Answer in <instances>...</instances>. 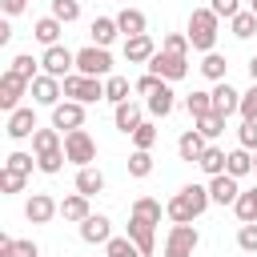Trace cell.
<instances>
[{
    "mask_svg": "<svg viewBox=\"0 0 257 257\" xmlns=\"http://www.w3.org/2000/svg\"><path fill=\"white\" fill-rule=\"evenodd\" d=\"M149 173H153V153L149 149H137L128 157V177H149Z\"/></svg>",
    "mask_w": 257,
    "mask_h": 257,
    "instance_id": "ab89813d",
    "label": "cell"
},
{
    "mask_svg": "<svg viewBox=\"0 0 257 257\" xmlns=\"http://www.w3.org/2000/svg\"><path fill=\"white\" fill-rule=\"evenodd\" d=\"M209 197H213L217 205H233V201L241 197V189H237V177H229V173H217V177H209Z\"/></svg>",
    "mask_w": 257,
    "mask_h": 257,
    "instance_id": "9a60e30c",
    "label": "cell"
},
{
    "mask_svg": "<svg viewBox=\"0 0 257 257\" xmlns=\"http://www.w3.org/2000/svg\"><path fill=\"white\" fill-rule=\"evenodd\" d=\"M225 173H229V177H237V181H241V177H249V173H253V153H249V149H233V153H229V161H225Z\"/></svg>",
    "mask_w": 257,
    "mask_h": 257,
    "instance_id": "83f0119b",
    "label": "cell"
},
{
    "mask_svg": "<svg viewBox=\"0 0 257 257\" xmlns=\"http://www.w3.org/2000/svg\"><path fill=\"white\" fill-rule=\"evenodd\" d=\"M133 217H145V221L161 225V201H153V197H137V201H133Z\"/></svg>",
    "mask_w": 257,
    "mask_h": 257,
    "instance_id": "8d00e7d4",
    "label": "cell"
},
{
    "mask_svg": "<svg viewBox=\"0 0 257 257\" xmlns=\"http://www.w3.org/2000/svg\"><path fill=\"white\" fill-rule=\"evenodd\" d=\"M104 253H108V257H145L133 237H112V241L104 245Z\"/></svg>",
    "mask_w": 257,
    "mask_h": 257,
    "instance_id": "836d02e7",
    "label": "cell"
},
{
    "mask_svg": "<svg viewBox=\"0 0 257 257\" xmlns=\"http://www.w3.org/2000/svg\"><path fill=\"white\" fill-rule=\"evenodd\" d=\"M181 193H185V197H189V205H193V209H197V217H201V213H205V209H209V201H213V197H209V185H185V189H181Z\"/></svg>",
    "mask_w": 257,
    "mask_h": 257,
    "instance_id": "60d3db41",
    "label": "cell"
},
{
    "mask_svg": "<svg viewBox=\"0 0 257 257\" xmlns=\"http://www.w3.org/2000/svg\"><path fill=\"white\" fill-rule=\"evenodd\" d=\"M40 68H44L48 76L64 80V76H72V72H76V52H68L64 44H52V48H44V56H40Z\"/></svg>",
    "mask_w": 257,
    "mask_h": 257,
    "instance_id": "5b68a950",
    "label": "cell"
},
{
    "mask_svg": "<svg viewBox=\"0 0 257 257\" xmlns=\"http://www.w3.org/2000/svg\"><path fill=\"white\" fill-rule=\"evenodd\" d=\"M145 108H149L153 116H169V112L177 108V92L169 88V80H165V84H161V88H157V92L145 100Z\"/></svg>",
    "mask_w": 257,
    "mask_h": 257,
    "instance_id": "7402d4cb",
    "label": "cell"
},
{
    "mask_svg": "<svg viewBox=\"0 0 257 257\" xmlns=\"http://www.w3.org/2000/svg\"><path fill=\"white\" fill-rule=\"evenodd\" d=\"M149 72H157V76H165V80H185V76H189V56L157 48V56L149 60Z\"/></svg>",
    "mask_w": 257,
    "mask_h": 257,
    "instance_id": "8992f818",
    "label": "cell"
},
{
    "mask_svg": "<svg viewBox=\"0 0 257 257\" xmlns=\"http://www.w3.org/2000/svg\"><path fill=\"white\" fill-rule=\"evenodd\" d=\"M76 193H84V197L104 193V173H100V169H92V165L76 169Z\"/></svg>",
    "mask_w": 257,
    "mask_h": 257,
    "instance_id": "603a6c76",
    "label": "cell"
},
{
    "mask_svg": "<svg viewBox=\"0 0 257 257\" xmlns=\"http://www.w3.org/2000/svg\"><path fill=\"white\" fill-rule=\"evenodd\" d=\"M116 28H120L124 36H141V32L149 28V20H145V12H141V8H133V4H124V8L116 12Z\"/></svg>",
    "mask_w": 257,
    "mask_h": 257,
    "instance_id": "ffe728a7",
    "label": "cell"
},
{
    "mask_svg": "<svg viewBox=\"0 0 257 257\" xmlns=\"http://www.w3.org/2000/svg\"><path fill=\"white\" fill-rule=\"evenodd\" d=\"M36 128H40V124H36V112H32V108H24V104H20L16 112H8V128H4V133H8L12 141H24V137H32Z\"/></svg>",
    "mask_w": 257,
    "mask_h": 257,
    "instance_id": "4fadbf2b",
    "label": "cell"
},
{
    "mask_svg": "<svg viewBox=\"0 0 257 257\" xmlns=\"http://www.w3.org/2000/svg\"><path fill=\"white\" fill-rule=\"evenodd\" d=\"M229 28H233L237 40H249V36L257 32V12H237V16L229 20Z\"/></svg>",
    "mask_w": 257,
    "mask_h": 257,
    "instance_id": "d6a6232c",
    "label": "cell"
},
{
    "mask_svg": "<svg viewBox=\"0 0 257 257\" xmlns=\"http://www.w3.org/2000/svg\"><path fill=\"white\" fill-rule=\"evenodd\" d=\"M128 237L141 245V253H145V257L157 249V225H153V221H145V217H133V213H128Z\"/></svg>",
    "mask_w": 257,
    "mask_h": 257,
    "instance_id": "5bb4252c",
    "label": "cell"
},
{
    "mask_svg": "<svg viewBox=\"0 0 257 257\" xmlns=\"http://www.w3.org/2000/svg\"><path fill=\"white\" fill-rule=\"evenodd\" d=\"M28 88H32V80H24V76H16V72L8 68V72L0 76V108H4V112H16V108H20V96H24Z\"/></svg>",
    "mask_w": 257,
    "mask_h": 257,
    "instance_id": "52a82bcc",
    "label": "cell"
},
{
    "mask_svg": "<svg viewBox=\"0 0 257 257\" xmlns=\"http://www.w3.org/2000/svg\"><path fill=\"white\" fill-rule=\"evenodd\" d=\"M88 213H92V209H88V197H84V193H72V197L60 201V217H64V221H76V225H80Z\"/></svg>",
    "mask_w": 257,
    "mask_h": 257,
    "instance_id": "4316f807",
    "label": "cell"
},
{
    "mask_svg": "<svg viewBox=\"0 0 257 257\" xmlns=\"http://www.w3.org/2000/svg\"><path fill=\"white\" fill-rule=\"evenodd\" d=\"M141 120H145V116H141V104H137V100H120V104H116V112H112V124H116L124 137H133Z\"/></svg>",
    "mask_w": 257,
    "mask_h": 257,
    "instance_id": "e0dca14e",
    "label": "cell"
},
{
    "mask_svg": "<svg viewBox=\"0 0 257 257\" xmlns=\"http://www.w3.org/2000/svg\"><path fill=\"white\" fill-rule=\"evenodd\" d=\"M120 4H128V0H120Z\"/></svg>",
    "mask_w": 257,
    "mask_h": 257,
    "instance_id": "94428289",
    "label": "cell"
},
{
    "mask_svg": "<svg viewBox=\"0 0 257 257\" xmlns=\"http://www.w3.org/2000/svg\"><path fill=\"white\" fill-rule=\"evenodd\" d=\"M104 257H108V253H104Z\"/></svg>",
    "mask_w": 257,
    "mask_h": 257,
    "instance_id": "6125c7cd",
    "label": "cell"
},
{
    "mask_svg": "<svg viewBox=\"0 0 257 257\" xmlns=\"http://www.w3.org/2000/svg\"><path fill=\"white\" fill-rule=\"evenodd\" d=\"M52 16H56L60 24L80 20V0H52Z\"/></svg>",
    "mask_w": 257,
    "mask_h": 257,
    "instance_id": "b9f144b4",
    "label": "cell"
},
{
    "mask_svg": "<svg viewBox=\"0 0 257 257\" xmlns=\"http://www.w3.org/2000/svg\"><path fill=\"white\" fill-rule=\"evenodd\" d=\"M88 32H92V44H100V48H108V44L120 36V28H116V16H96Z\"/></svg>",
    "mask_w": 257,
    "mask_h": 257,
    "instance_id": "cb8c5ba5",
    "label": "cell"
},
{
    "mask_svg": "<svg viewBox=\"0 0 257 257\" xmlns=\"http://www.w3.org/2000/svg\"><path fill=\"white\" fill-rule=\"evenodd\" d=\"M0 8H4V16H20L28 8V0H0Z\"/></svg>",
    "mask_w": 257,
    "mask_h": 257,
    "instance_id": "f5cc1de1",
    "label": "cell"
},
{
    "mask_svg": "<svg viewBox=\"0 0 257 257\" xmlns=\"http://www.w3.org/2000/svg\"><path fill=\"white\" fill-rule=\"evenodd\" d=\"M64 157H68L76 169H84V165L96 161V141L88 137V128H72V133H64Z\"/></svg>",
    "mask_w": 257,
    "mask_h": 257,
    "instance_id": "277c9868",
    "label": "cell"
},
{
    "mask_svg": "<svg viewBox=\"0 0 257 257\" xmlns=\"http://www.w3.org/2000/svg\"><path fill=\"white\" fill-rule=\"evenodd\" d=\"M165 245H169V249H185V253H193V249L201 245V233H197L193 221H189V225H173L169 237H165Z\"/></svg>",
    "mask_w": 257,
    "mask_h": 257,
    "instance_id": "ac0fdd59",
    "label": "cell"
},
{
    "mask_svg": "<svg viewBox=\"0 0 257 257\" xmlns=\"http://www.w3.org/2000/svg\"><path fill=\"white\" fill-rule=\"evenodd\" d=\"M253 173H257V157H253Z\"/></svg>",
    "mask_w": 257,
    "mask_h": 257,
    "instance_id": "91938a15",
    "label": "cell"
},
{
    "mask_svg": "<svg viewBox=\"0 0 257 257\" xmlns=\"http://www.w3.org/2000/svg\"><path fill=\"white\" fill-rule=\"evenodd\" d=\"M237 245H241L245 253H257V221H245V225L237 229Z\"/></svg>",
    "mask_w": 257,
    "mask_h": 257,
    "instance_id": "bcb514c9",
    "label": "cell"
},
{
    "mask_svg": "<svg viewBox=\"0 0 257 257\" xmlns=\"http://www.w3.org/2000/svg\"><path fill=\"white\" fill-rule=\"evenodd\" d=\"M64 96L68 100H80V104H92V100H104V80L100 76H64Z\"/></svg>",
    "mask_w": 257,
    "mask_h": 257,
    "instance_id": "3957f363",
    "label": "cell"
},
{
    "mask_svg": "<svg viewBox=\"0 0 257 257\" xmlns=\"http://www.w3.org/2000/svg\"><path fill=\"white\" fill-rule=\"evenodd\" d=\"M165 257H193V253H185V249H169V245H165Z\"/></svg>",
    "mask_w": 257,
    "mask_h": 257,
    "instance_id": "9f6ffc18",
    "label": "cell"
},
{
    "mask_svg": "<svg viewBox=\"0 0 257 257\" xmlns=\"http://www.w3.org/2000/svg\"><path fill=\"white\" fill-rule=\"evenodd\" d=\"M60 32H64V24L56 20V16H40L36 24H32V36L44 44V48H52V44H60Z\"/></svg>",
    "mask_w": 257,
    "mask_h": 257,
    "instance_id": "44dd1931",
    "label": "cell"
},
{
    "mask_svg": "<svg viewBox=\"0 0 257 257\" xmlns=\"http://www.w3.org/2000/svg\"><path fill=\"white\" fill-rule=\"evenodd\" d=\"M24 173H12V169H0V193L4 197H12V193H24Z\"/></svg>",
    "mask_w": 257,
    "mask_h": 257,
    "instance_id": "7bdbcfd3",
    "label": "cell"
},
{
    "mask_svg": "<svg viewBox=\"0 0 257 257\" xmlns=\"http://www.w3.org/2000/svg\"><path fill=\"white\" fill-rule=\"evenodd\" d=\"M161 48H165V52H181V56H189V48H193V44H189V36H185V32H169V36L161 40Z\"/></svg>",
    "mask_w": 257,
    "mask_h": 257,
    "instance_id": "7dc6e473",
    "label": "cell"
},
{
    "mask_svg": "<svg viewBox=\"0 0 257 257\" xmlns=\"http://www.w3.org/2000/svg\"><path fill=\"white\" fill-rule=\"evenodd\" d=\"M52 128H60V133L84 128V104H80V100H60V104L52 108Z\"/></svg>",
    "mask_w": 257,
    "mask_h": 257,
    "instance_id": "9c48e42d",
    "label": "cell"
},
{
    "mask_svg": "<svg viewBox=\"0 0 257 257\" xmlns=\"http://www.w3.org/2000/svg\"><path fill=\"white\" fill-rule=\"evenodd\" d=\"M104 100H112V104L128 100V80L124 76H104Z\"/></svg>",
    "mask_w": 257,
    "mask_h": 257,
    "instance_id": "f35d334b",
    "label": "cell"
},
{
    "mask_svg": "<svg viewBox=\"0 0 257 257\" xmlns=\"http://www.w3.org/2000/svg\"><path fill=\"white\" fill-rule=\"evenodd\" d=\"M249 76L257 80V56H249Z\"/></svg>",
    "mask_w": 257,
    "mask_h": 257,
    "instance_id": "6f0895ef",
    "label": "cell"
},
{
    "mask_svg": "<svg viewBox=\"0 0 257 257\" xmlns=\"http://www.w3.org/2000/svg\"><path fill=\"white\" fill-rule=\"evenodd\" d=\"M185 108H189V116H193V120H197V116H205V112H213V92L193 88V92L185 96Z\"/></svg>",
    "mask_w": 257,
    "mask_h": 257,
    "instance_id": "4dcf8cb0",
    "label": "cell"
},
{
    "mask_svg": "<svg viewBox=\"0 0 257 257\" xmlns=\"http://www.w3.org/2000/svg\"><path fill=\"white\" fill-rule=\"evenodd\" d=\"M213 108H217V112H225V116L241 112V92H237L229 80H217V88H213Z\"/></svg>",
    "mask_w": 257,
    "mask_h": 257,
    "instance_id": "2e32d148",
    "label": "cell"
},
{
    "mask_svg": "<svg viewBox=\"0 0 257 257\" xmlns=\"http://www.w3.org/2000/svg\"><path fill=\"white\" fill-rule=\"evenodd\" d=\"M64 161H68V157H64V149H52V153H40V157H36V169H40V173H48V177H56V173L64 169Z\"/></svg>",
    "mask_w": 257,
    "mask_h": 257,
    "instance_id": "d590c367",
    "label": "cell"
},
{
    "mask_svg": "<svg viewBox=\"0 0 257 257\" xmlns=\"http://www.w3.org/2000/svg\"><path fill=\"white\" fill-rule=\"evenodd\" d=\"M133 145H137V149H153V145H157V124H153V120H141L137 133H133Z\"/></svg>",
    "mask_w": 257,
    "mask_h": 257,
    "instance_id": "ee69618b",
    "label": "cell"
},
{
    "mask_svg": "<svg viewBox=\"0 0 257 257\" xmlns=\"http://www.w3.org/2000/svg\"><path fill=\"white\" fill-rule=\"evenodd\" d=\"M249 12H257V0H249Z\"/></svg>",
    "mask_w": 257,
    "mask_h": 257,
    "instance_id": "680465c9",
    "label": "cell"
},
{
    "mask_svg": "<svg viewBox=\"0 0 257 257\" xmlns=\"http://www.w3.org/2000/svg\"><path fill=\"white\" fill-rule=\"evenodd\" d=\"M225 56L221 52H205V60H201V76H209V80H225Z\"/></svg>",
    "mask_w": 257,
    "mask_h": 257,
    "instance_id": "e575fe53",
    "label": "cell"
},
{
    "mask_svg": "<svg viewBox=\"0 0 257 257\" xmlns=\"http://www.w3.org/2000/svg\"><path fill=\"white\" fill-rule=\"evenodd\" d=\"M217 32H221V16L213 12V8H193L189 12V44L197 48V52H213L217 48Z\"/></svg>",
    "mask_w": 257,
    "mask_h": 257,
    "instance_id": "6da1fadb",
    "label": "cell"
},
{
    "mask_svg": "<svg viewBox=\"0 0 257 257\" xmlns=\"http://www.w3.org/2000/svg\"><path fill=\"white\" fill-rule=\"evenodd\" d=\"M76 72L80 76H112V56H108V48H100V44H88V48H80L76 52Z\"/></svg>",
    "mask_w": 257,
    "mask_h": 257,
    "instance_id": "7a4b0ae2",
    "label": "cell"
},
{
    "mask_svg": "<svg viewBox=\"0 0 257 257\" xmlns=\"http://www.w3.org/2000/svg\"><path fill=\"white\" fill-rule=\"evenodd\" d=\"M56 213H60V201H52L48 193H32L28 205H24V217H28L32 225H48Z\"/></svg>",
    "mask_w": 257,
    "mask_h": 257,
    "instance_id": "30bf717a",
    "label": "cell"
},
{
    "mask_svg": "<svg viewBox=\"0 0 257 257\" xmlns=\"http://www.w3.org/2000/svg\"><path fill=\"white\" fill-rule=\"evenodd\" d=\"M209 8H213V12L221 16V20H233V16L241 12V0H213Z\"/></svg>",
    "mask_w": 257,
    "mask_h": 257,
    "instance_id": "816d5d0a",
    "label": "cell"
},
{
    "mask_svg": "<svg viewBox=\"0 0 257 257\" xmlns=\"http://www.w3.org/2000/svg\"><path fill=\"white\" fill-rule=\"evenodd\" d=\"M0 257H16V237H0Z\"/></svg>",
    "mask_w": 257,
    "mask_h": 257,
    "instance_id": "11a10c76",
    "label": "cell"
},
{
    "mask_svg": "<svg viewBox=\"0 0 257 257\" xmlns=\"http://www.w3.org/2000/svg\"><path fill=\"white\" fill-rule=\"evenodd\" d=\"M8 68H12L16 76H24V80H36V76H40V72H36V68H40V60H32V52H20Z\"/></svg>",
    "mask_w": 257,
    "mask_h": 257,
    "instance_id": "74e56055",
    "label": "cell"
},
{
    "mask_svg": "<svg viewBox=\"0 0 257 257\" xmlns=\"http://www.w3.org/2000/svg\"><path fill=\"white\" fill-rule=\"evenodd\" d=\"M241 120H257V80L249 92H241Z\"/></svg>",
    "mask_w": 257,
    "mask_h": 257,
    "instance_id": "681fc988",
    "label": "cell"
},
{
    "mask_svg": "<svg viewBox=\"0 0 257 257\" xmlns=\"http://www.w3.org/2000/svg\"><path fill=\"white\" fill-rule=\"evenodd\" d=\"M225 161H229V153L225 149H217V145H209L205 153H201V173H209V177H217V173H225Z\"/></svg>",
    "mask_w": 257,
    "mask_h": 257,
    "instance_id": "f546056e",
    "label": "cell"
},
{
    "mask_svg": "<svg viewBox=\"0 0 257 257\" xmlns=\"http://www.w3.org/2000/svg\"><path fill=\"white\" fill-rule=\"evenodd\" d=\"M205 149H209V141H205L197 128L181 133V141H177V157H181V161H193V165L201 161V153H205Z\"/></svg>",
    "mask_w": 257,
    "mask_h": 257,
    "instance_id": "d6986e66",
    "label": "cell"
},
{
    "mask_svg": "<svg viewBox=\"0 0 257 257\" xmlns=\"http://www.w3.org/2000/svg\"><path fill=\"white\" fill-rule=\"evenodd\" d=\"M165 217H169L173 225H189V221H197V209L189 205V197H185V193H177V197L165 205Z\"/></svg>",
    "mask_w": 257,
    "mask_h": 257,
    "instance_id": "d4e9b609",
    "label": "cell"
},
{
    "mask_svg": "<svg viewBox=\"0 0 257 257\" xmlns=\"http://www.w3.org/2000/svg\"><path fill=\"white\" fill-rule=\"evenodd\" d=\"M32 165H36V157L32 153H8V161H4V169H12V173H32Z\"/></svg>",
    "mask_w": 257,
    "mask_h": 257,
    "instance_id": "f6af8a7d",
    "label": "cell"
},
{
    "mask_svg": "<svg viewBox=\"0 0 257 257\" xmlns=\"http://www.w3.org/2000/svg\"><path fill=\"white\" fill-rule=\"evenodd\" d=\"M80 237H84L88 245H108V241H112V221H108L104 213H88V217L80 221Z\"/></svg>",
    "mask_w": 257,
    "mask_h": 257,
    "instance_id": "8fae6325",
    "label": "cell"
},
{
    "mask_svg": "<svg viewBox=\"0 0 257 257\" xmlns=\"http://www.w3.org/2000/svg\"><path fill=\"white\" fill-rule=\"evenodd\" d=\"M161 84H165V76H157V72H145V76H141V80H137L133 88H137L141 96H153V92H157Z\"/></svg>",
    "mask_w": 257,
    "mask_h": 257,
    "instance_id": "f907efd6",
    "label": "cell"
},
{
    "mask_svg": "<svg viewBox=\"0 0 257 257\" xmlns=\"http://www.w3.org/2000/svg\"><path fill=\"white\" fill-rule=\"evenodd\" d=\"M32 149H36V157H40V153H52V149H64L60 128H36V133H32Z\"/></svg>",
    "mask_w": 257,
    "mask_h": 257,
    "instance_id": "1f68e13d",
    "label": "cell"
},
{
    "mask_svg": "<svg viewBox=\"0 0 257 257\" xmlns=\"http://www.w3.org/2000/svg\"><path fill=\"white\" fill-rule=\"evenodd\" d=\"M237 141H241V149H257V120H241V128H237Z\"/></svg>",
    "mask_w": 257,
    "mask_h": 257,
    "instance_id": "c3c4849f",
    "label": "cell"
},
{
    "mask_svg": "<svg viewBox=\"0 0 257 257\" xmlns=\"http://www.w3.org/2000/svg\"><path fill=\"white\" fill-rule=\"evenodd\" d=\"M153 56H157V44H153L149 32H141V36H124V60H128V64H149Z\"/></svg>",
    "mask_w": 257,
    "mask_h": 257,
    "instance_id": "7c38bea8",
    "label": "cell"
},
{
    "mask_svg": "<svg viewBox=\"0 0 257 257\" xmlns=\"http://www.w3.org/2000/svg\"><path fill=\"white\" fill-rule=\"evenodd\" d=\"M16 257H40L36 241H16Z\"/></svg>",
    "mask_w": 257,
    "mask_h": 257,
    "instance_id": "db71d44e",
    "label": "cell"
},
{
    "mask_svg": "<svg viewBox=\"0 0 257 257\" xmlns=\"http://www.w3.org/2000/svg\"><path fill=\"white\" fill-rule=\"evenodd\" d=\"M32 104H44V108H56L60 104V96H64V80H56V76H48V72H40L36 80H32Z\"/></svg>",
    "mask_w": 257,
    "mask_h": 257,
    "instance_id": "ba28073f",
    "label": "cell"
},
{
    "mask_svg": "<svg viewBox=\"0 0 257 257\" xmlns=\"http://www.w3.org/2000/svg\"><path fill=\"white\" fill-rule=\"evenodd\" d=\"M225 120H229V116H225V112H217V108H213V112H205V116H197V120H193V124H197V133H201V137H205V141H217V137H221V133H225Z\"/></svg>",
    "mask_w": 257,
    "mask_h": 257,
    "instance_id": "484cf974",
    "label": "cell"
},
{
    "mask_svg": "<svg viewBox=\"0 0 257 257\" xmlns=\"http://www.w3.org/2000/svg\"><path fill=\"white\" fill-rule=\"evenodd\" d=\"M233 213H237L241 225H245V221H257V185H253V189H241V197L233 201Z\"/></svg>",
    "mask_w": 257,
    "mask_h": 257,
    "instance_id": "f1b7e54d",
    "label": "cell"
}]
</instances>
